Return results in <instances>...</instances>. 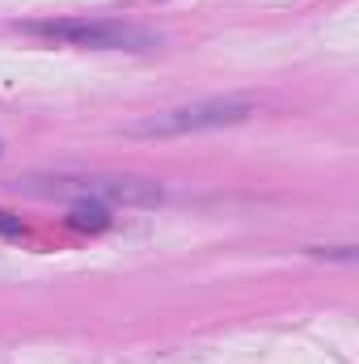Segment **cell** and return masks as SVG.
<instances>
[{
    "instance_id": "obj_1",
    "label": "cell",
    "mask_w": 359,
    "mask_h": 364,
    "mask_svg": "<svg viewBox=\"0 0 359 364\" xmlns=\"http://www.w3.org/2000/svg\"><path fill=\"white\" fill-rule=\"evenodd\" d=\"M38 38H55L68 47H89V51H153L161 47V34L114 21V17H60V21H30L26 26Z\"/></svg>"
},
{
    "instance_id": "obj_2",
    "label": "cell",
    "mask_w": 359,
    "mask_h": 364,
    "mask_svg": "<svg viewBox=\"0 0 359 364\" xmlns=\"http://www.w3.org/2000/svg\"><path fill=\"white\" fill-rule=\"evenodd\" d=\"M30 195H60V199H89V203H123V208H157L165 191L148 178H114V174H55V178H26Z\"/></svg>"
},
{
    "instance_id": "obj_3",
    "label": "cell",
    "mask_w": 359,
    "mask_h": 364,
    "mask_svg": "<svg viewBox=\"0 0 359 364\" xmlns=\"http://www.w3.org/2000/svg\"><path fill=\"white\" fill-rule=\"evenodd\" d=\"M250 114H254V102H245V97H207V102H190V106L148 114V119L131 123L127 136H136V140H165V136H190V132H216V127H237Z\"/></svg>"
},
{
    "instance_id": "obj_4",
    "label": "cell",
    "mask_w": 359,
    "mask_h": 364,
    "mask_svg": "<svg viewBox=\"0 0 359 364\" xmlns=\"http://www.w3.org/2000/svg\"><path fill=\"white\" fill-rule=\"evenodd\" d=\"M72 225L77 229H106L110 225V208L89 203V199H72Z\"/></svg>"
},
{
    "instance_id": "obj_5",
    "label": "cell",
    "mask_w": 359,
    "mask_h": 364,
    "mask_svg": "<svg viewBox=\"0 0 359 364\" xmlns=\"http://www.w3.org/2000/svg\"><path fill=\"white\" fill-rule=\"evenodd\" d=\"M0 157H4V144H0Z\"/></svg>"
}]
</instances>
